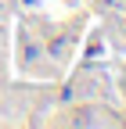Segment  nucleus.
<instances>
[]
</instances>
